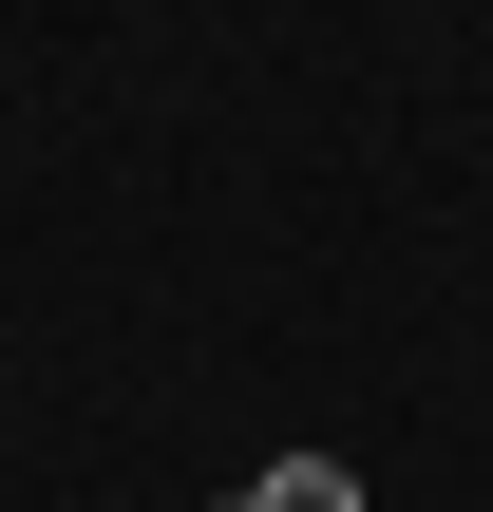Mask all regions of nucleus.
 <instances>
[{
  "mask_svg": "<svg viewBox=\"0 0 493 512\" xmlns=\"http://www.w3.org/2000/svg\"><path fill=\"white\" fill-rule=\"evenodd\" d=\"M247 512H361V475H342V456H266V475H247Z\"/></svg>",
  "mask_w": 493,
  "mask_h": 512,
  "instance_id": "f257e3e1",
  "label": "nucleus"
}]
</instances>
